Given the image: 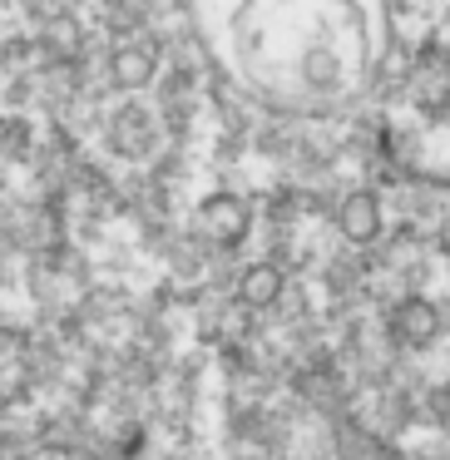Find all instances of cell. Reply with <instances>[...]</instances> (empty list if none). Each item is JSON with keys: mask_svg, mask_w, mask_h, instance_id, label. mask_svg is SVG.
<instances>
[{"mask_svg": "<svg viewBox=\"0 0 450 460\" xmlns=\"http://www.w3.org/2000/svg\"><path fill=\"white\" fill-rule=\"evenodd\" d=\"M218 70L282 114H327L376 84L386 0H193Z\"/></svg>", "mask_w": 450, "mask_h": 460, "instance_id": "6da1fadb", "label": "cell"}]
</instances>
